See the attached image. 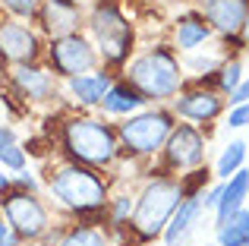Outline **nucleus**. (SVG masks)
<instances>
[{
    "label": "nucleus",
    "instance_id": "nucleus-15",
    "mask_svg": "<svg viewBox=\"0 0 249 246\" xmlns=\"http://www.w3.org/2000/svg\"><path fill=\"white\" fill-rule=\"evenodd\" d=\"M212 25H208V19L202 16V10H183L174 16V22H170V48L177 51V54H193V51H202L208 41H212Z\"/></svg>",
    "mask_w": 249,
    "mask_h": 246
},
{
    "label": "nucleus",
    "instance_id": "nucleus-32",
    "mask_svg": "<svg viewBox=\"0 0 249 246\" xmlns=\"http://www.w3.org/2000/svg\"><path fill=\"white\" fill-rule=\"evenodd\" d=\"M240 41L249 48V10H246V22H243V32H240Z\"/></svg>",
    "mask_w": 249,
    "mask_h": 246
},
{
    "label": "nucleus",
    "instance_id": "nucleus-21",
    "mask_svg": "<svg viewBox=\"0 0 249 246\" xmlns=\"http://www.w3.org/2000/svg\"><path fill=\"white\" fill-rule=\"evenodd\" d=\"M214 246H249V209L214 221Z\"/></svg>",
    "mask_w": 249,
    "mask_h": 246
},
{
    "label": "nucleus",
    "instance_id": "nucleus-11",
    "mask_svg": "<svg viewBox=\"0 0 249 246\" xmlns=\"http://www.w3.org/2000/svg\"><path fill=\"white\" fill-rule=\"evenodd\" d=\"M48 38L38 32L35 22L0 16V73L22 63H38L44 57Z\"/></svg>",
    "mask_w": 249,
    "mask_h": 246
},
{
    "label": "nucleus",
    "instance_id": "nucleus-27",
    "mask_svg": "<svg viewBox=\"0 0 249 246\" xmlns=\"http://www.w3.org/2000/svg\"><path fill=\"white\" fill-rule=\"evenodd\" d=\"M13 190H22V193H44V180L35 167H22V171L13 174Z\"/></svg>",
    "mask_w": 249,
    "mask_h": 246
},
{
    "label": "nucleus",
    "instance_id": "nucleus-23",
    "mask_svg": "<svg viewBox=\"0 0 249 246\" xmlns=\"http://www.w3.org/2000/svg\"><path fill=\"white\" fill-rule=\"evenodd\" d=\"M133 205H136V193H126V190H110V199L104 205V218L107 224L104 228L114 234V230H129V221H133Z\"/></svg>",
    "mask_w": 249,
    "mask_h": 246
},
{
    "label": "nucleus",
    "instance_id": "nucleus-19",
    "mask_svg": "<svg viewBox=\"0 0 249 246\" xmlns=\"http://www.w3.org/2000/svg\"><path fill=\"white\" fill-rule=\"evenodd\" d=\"M202 215H205V209H202L199 196H186L180 205H177V211L170 215L164 234H161V240H164V246H183L193 237V230L199 228Z\"/></svg>",
    "mask_w": 249,
    "mask_h": 246
},
{
    "label": "nucleus",
    "instance_id": "nucleus-2",
    "mask_svg": "<svg viewBox=\"0 0 249 246\" xmlns=\"http://www.w3.org/2000/svg\"><path fill=\"white\" fill-rule=\"evenodd\" d=\"M51 145H54V152L60 158L85 164V167H95V171H107V174L123 161L117 126L95 111L63 114L54 126Z\"/></svg>",
    "mask_w": 249,
    "mask_h": 246
},
{
    "label": "nucleus",
    "instance_id": "nucleus-34",
    "mask_svg": "<svg viewBox=\"0 0 249 246\" xmlns=\"http://www.w3.org/2000/svg\"><path fill=\"white\" fill-rule=\"evenodd\" d=\"M123 3H126V6H129V3H142V0H123Z\"/></svg>",
    "mask_w": 249,
    "mask_h": 246
},
{
    "label": "nucleus",
    "instance_id": "nucleus-12",
    "mask_svg": "<svg viewBox=\"0 0 249 246\" xmlns=\"http://www.w3.org/2000/svg\"><path fill=\"white\" fill-rule=\"evenodd\" d=\"M167 107L174 111V117L180 123H193V126L205 129L208 123H214L224 114L227 98L218 88L205 86V82H186V86L180 88V95H177Z\"/></svg>",
    "mask_w": 249,
    "mask_h": 246
},
{
    "label": "nucleus",
    "instance_id": "nucleus-7",
    "mask_svg": "<svg viewBox=\"0 0 249 246\" xmlns=\"http://www.w3.org/2000/svg\"><path fill=\"white\" fill-rule=\"evenodd\" d=\"M0 211H3L6 224L22 243L44 240L54 228V209L44 199V193H22L10 190L0 196Z\"/></svg>",
    "mask_w": 249,
    "mask_h": 246
},
{
    "label": "nucleus",
    "instance_id": "nucleus-26",
    "mask_svg": "<svg viewBox=\"0 0 249 246\" xmlns=\"http://www.w3.org/2000/svg\"><path fill=\"white\" fill-rule=\"evenodd\" d=\"M35 10H38V0H0V16H10V19L32 22Z\"/></svg>",
    "mask_w": 249,
    "mask_h": 246
},
{
    "label": "nucleus",
    "instance_id": "nucleus-4",
    "mask_svg": "<svg viewBox=\"0 0 249 246\" xmlns=\"http://www.w3.org/2000/svg\"><path fill=\"white\" fill-rule=\"evenodd\" d=\"M120 76L145 98V105H170L180 95V88L186 86L183 60L167 41L139 48L120 70Z\"/></svg>",
    "mask_w": 249,
    "mask_h": 246
},
{
    "label": "nucleus",
    "instance_id": "nucleus-20",
    "mask_svg": "<svg viewBox=\"0 0 249 246\" xmlns=\"http://www.w3.org/2000/svg\"><path fill=\"white\" fill-rule=\"evenodd\" d=\"M246 202H249V171L240 167L237 174H231L227 180H221V199H218V205H214V221L240 211Z\"/></svg>",
    "mask_w": 249,
    "mask_h": 246
},
{
    "label": "nucleus",
    "instance_id": "nucleus-6",
    "mask_svg": "<svg viewBox=\"0 0 249 246\" xmlns=\"http://www.w3.org/2000/svg\"><path fill=\"white\" fill-rule=\"evenodd\" d=\"M117 139L120 155L133 161H155L164 148L170 129L177 126V117L167 105H145L142 111L129 114L126 120H117Z\"/></svg>",
    "mask_w": 249,
    "mask_h": 246
},
{
    "label": "nucleus",
    "instance_id": "nucleus-28",
    "mask_svg": "<svg viewBox=\"0 0 249 246\" xmlns=\"http://www.w3.org/2000/svg\"><path fill=\"white\" fill-rule=\"evenodd\" d=\"M227 126H231V129H243V126H249V101H246V105H231Z\"/></svg>",
    "mask_w": 249,
    "mask_h": 246
},
{
    "label": "nucleus",
    "instance_id": "nucleus-25",
    "mask_svg": "<svg viewBox=\"0 0 249 246\" xmlns=\"http://www.w3.org/2000/svg\"><path fill=\"white\" fill-rule=\"evenodd\" d=\"M243 60L240 57H231V60H221V67L214 70V88H218L224 98H231L233 92L240 88V82H243Z\"/></svg>",
    "mask_w": 249,
    "mask_h": 246
},
{
    "label": "nucleus",
    "instance_id": "nucleus-33",
    "mask_svg": "<svg viewBox=\"0 0 249 246\" xmlns=\"http://www.w3.org/2000/svg\"><path fill=\"white\" fill-rule=\"evenodd\" d=\"M22 246H54V243H48V240H35V243H22Z\"/></svg>",
    "mask_w": 249,
    "mask_h": 246
},
{
    "label": "nucleus",
    "instance_id": "nucleus-31",
    "mask_svg": "<svg viewBox=\"0 0 249 246\" xmlns=\"http://www.w3.org/2000/svg\"><path fill=\"white\" fill-rule=\"evenodd\" d=\"M10 190H13V174L0 164V196H3V193H10Z\"/></svg>",
    "mask_w": 249,
    "mask_h": 246
},
{
    "label": "nucleus",
    "instance_id": "nucleus-13",
    "mask_svg": "<svg viewBox=\"0 0 249 246\" xmlns=\"http://www.w3.org/2000/svg\"><path fill=\"white\" fill-rule=\"evenodd\" d=\"M32 22L38 25L44 38H60L82 32L85 22V3L82 0H38V10Z\"/></svg>",
    "mask_w": 249,
    "mask_h": 246
},
{
    "label": "nucleus",
    "instance_id": "nucleus-14",
    "mask_svg": "<svg viewBox=\"0 0 249 246\" xmlns=\"http://www.w3.org/2000/svg\"><path fill=\"white\" fill-rule=\"evenodd\" d=\"M114 79H117L114 70L98 67L91 73H82V76H73V79L60 82V95H67V101L76 111H98Z\"/></svg>",
    "mask_w": 249,
    "mask_h": 246
},
{
    "label": "nucleus",
    "instance_id": "nucleus-24",
    "mask_svg": "<svg viewBox=\"0 0 249 246\" xmlns=\"http://www.w3.org/2000/svg\"><path fill=\"white\" fill-rule=\"evenodd\" d=\"M246 164V142L243 139H233L224 145V152L218 155V161H214V180H227L231 174H237L240 167Z\"/></svg>",
    "mask_w": 249,
    "mask_h": 246
},
{
    "label": "nucleus",
    "instance_id": "nucleus-17",
    "mask_svg": "<svg viewBox=\"0 0 249 246\" xmlns=\"http://www.w3.org/2000/svg\"><path fill=\"white\" fill-rule=\"evenodd\" d=\"M142 107H145V98H142V95L136 92V88L129 86V82L123 79V76H117V79L110 82L107 95H104L101 107H98V114H101L104 120L117 123V120H126L129 114L142 111Z\"/></svg>",
    "mask_w": 249,
    "mask_h": 246
},
{
    "label": "nucleus",
    "instance_id": "nucleus-22",
    "mask_svg": "<svg viewBox=\"0 0 249 246\" xmlns=\"http://www.w3.org/2000/svg\"><path fill=\"white\" fill-rule=\"evenodd\" d=\"M0 164L10 174L29 167V148L22 145L19 133L13 129V123H6V120H0Z\"/></svg>",
    "mask_w": 249,
    "mask_h": 246
},
{
    "label": "nucleus",
    "instance_id": "nucleus-10",
    "mask_svg": "<svg viewBox=\"0 0 249 246\" xmlns=\"http://www.w3.org/2000/svg\"><path fill=\"white\" fill-rule=\"evenodd\" d=\"M158 158H161V171L177 174V177L199 171V167H205V158H208V133L202 126L177 120V126L170 129Z\"/></svg>",
    "mask_w": 249,
    "mask_h": 246
},
{
    "label": "nucleus",
    "instance_id": "nucleus-29",
    "mask_svg": "<svg viewBox=\"0 0 249 246\" xmlns=\"http://www.w3.org/2000/svg\"><path fill=\"white\" fill-rule=\"evenodd\" d=\"M0 246H22V240H19V237L13 234V228L6 224L3 211H0Z\"/></svg>",
    "mask_w": 249,
    "mask_h": 246
},
{
    "label": "nucleus",
    "instance_id": "nucleus-3",
    "mask_svg": "<svg viewBox=\"0 0 249 246\" xmlns=\"http://www.w3.org/2000/svg\"><path fill=\"white\" fill-rule=\"evenodd\" d=\"M82 32L91 38L101 67L114 73H120L129 63V57L139 51V32L123 0H91L85 6Z\"/></svg>",
    "mask_w": 249,
    "mask_h": 246
},
{
    "label": "nucleus",
    "instance_id": "nucleus-18",
    "mask_svg": "<svg viewBox=\"0 0 249 246\" xmlns=\"http://www.w3.org/2000/svg\"><path fill=\"white\" fill-rule=\"evenodd\" d=\"M44 240L54 246H110V230L101 228V224L67 221V224H54Z\"/></svg>",
    "mask_w": 249,
    "mask_h": 246
},
{
    "label": "nucleus",
    "instance_id": "nucleus-16",
    "mask_svg": "<svg viewBox=\"0 0 249 246\" xmlns=\"http://www.w3.org/2000/svg\"><path fill=\"white\" fill-rule=\"evenodd\" d=\"M199 10H202V16L208 19L214 35L231 41V38H240V32H243L249 3L246 0H202Z\"/></svg>",
    "mask_w": 249,
    "mask_h": 246
},
{
    "label": "nucleus",
    "instance_id": "nucleus-8",
    "mask_svg": "<svg viewBox=\"0 0 249 246\" xmlns=\"http://www.w3.org/2000/svg\"><path fill=\"white\" fill-rule=\"evenodd\" d=\"M3 95L6 101H16L19 107H51L60 98V79L38 63H22V67H10L3 73Z\"/></svg>",
    "mask_w": 249,
    "mask_h": 246
},
{
    "label": "nucleus",
    "instance_id": "nucleus-5",
    "mask_svg": "<svg viewBox=\"0 0 249 246\" xmlns=\"http://www.w3.org/2000/svg\"><path fill=\"white\" fill-rule=\"evenodd\" d=\"M186 199L183 190V177L167 171H155L142 180V186L136 190V205H133V221H129V234L139 243H155L161 240L170 215L177 211V205Z\"/></svg>",
    "mask_w": 249,
    "mask_h": 246
},
{
    "label": "nucleus",
    "instance_id": "nucleus-1",
    "mask_svg": "<svg viewBox=\"0 0 249 246\" xmlns=\"http://www.w3.org/2000/svg\"><path fill=\"white\" fill-rule=\"evenodd\" d=\"M41 180H44V199L51 202V209L63 211L70 221L101 224V228L107 224L104 205H107L110 190H114L107 171H95V167L57 158L44 171Z\"/></svg>",
    "mask_w": 249,
    "mask_h": 246
},
{
    "label": "nucleus",
    "instance_id": "nucleus-35",
    "mask_svg": "<svg viewBox=\"0 0 249 246\" xmlns=\"http://www.w3.org/2000/svg\"><path fill=\"white\" fill-rule=\"evenodd\" d=\"M246 209H249V202H246Z\"/></svg>",
    "mask_w": 249,
    "mask_h": 246
},
{
    "label": "nucleus",
    "instance_id": "nucleus-9",
    "mask_svg": "<svg viewBox=\"0 0 249 246\" xmlns=\"http://www.w3.org/2000/svg\"><path fill=\"white\" fill-rule=\"evenodd\" d=\"M41 63L60 82L73 79V76H82V73H91V70L101 67L98 51H95V44H91V38L85 35V32H73V35H60V38H48Z\"/></svg>",
    "mask_w": 249,
    "mask_h": 246
},
{
    "label": "nucleus",
    "instance_id": "nucleus-30",
    "mask_svg": "<svg viewBox=\"0 0 249 246\" xmlns=\"http://www.w3.org/2000/svg\"><path fill=\"white\" fill-rule=\"evenodd\" d=\"M227 101H231V105H246V101H249V76H243L240 88H237V92H233Z\"/></svg>",
    "mask_w": 249,
    "mask_h": 246
}]
</instances>
